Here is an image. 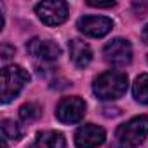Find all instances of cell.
I'll return each instance as SVG.
<instances>
[{
	"instance_id": "cell-16",
	"label": "cell",
	"mask_w": 148,
	"mask_h": 148,
	"mask_svg": "<svg viewBox=\"0 0 148 148\" xmlns=\"http://www.w3.org/2000/svg\"><path fill=\"white\" fill-rule=\"evenodd\" d=\"M12 54H14V49L9 47L7 44H4V45H2V59H9Z\"/></svg>"
},
{
	"instance_id": "cell-6",
	"label": "cell",
	"mask_w": 148,
	"mask_h": 148,
	"mask_svg": "<svg viewBox=\"0 0 148 148\" xmlns=\"http://www.w3.org/2000/svg\"><path fill=\"white\" fill-rule=\"evenodd\" d=\"M105 59L113 64V66H125L131 63L132 59V47L127 40L124 38H115L112 42H108L103 49Z\"/></svg>"
},
{
	"instance_id": "cell-11",
	"label": "cell",
	"mask_w": 148,
	"mask_h": 148,
	"mask_svg": "<svg viewBox=\"0 0 148 148\" xmlns=\"http://www.w3.org/2000/svg\"><path fill=\"white\" fill-rule=\"evenodd\" d=\"M30 148H64V136L56 131L38 132Z\"/></svg>"
},
{
	"instance_id": "cell-1",
	"label": "cell",
	"mask_w": 148,
	"mask_h": 148,
	"mask_svg": "<svg viewBox=\"0 0 148 148\" xmlns=\"http://www.w3.org/2000/svg\"><path fill=\"white\" fill-rule=\"evenodd\" d=\"M92 89L99 99H105V101L119 99L127 91V75L117 70L105 71L94 80Z\"/></svg>"
},
{
	"instance_id": "cell-17",
	"label": "cell",
	"mask_w": 148,
	"mask_h": 148,
	"mask_svg": "<svg viewBox=\"0 0 148 148\" xmlns=\"http://www.w3.org/2000/svg\"><path fill=\"white\" fill-rule=\"evenodd\" d=\"M141 37H143V40H145V42L148 44V25H146V26L143 28V33H141Z\"/></svg>"
},
{
	"instance_id": "cell-5",
	"label": "cell",
	"mask_w": 148,
	"mask_h": 148,
	"mask_svg": "<svg viewBox=\"0 0 148 148\" xmlns=\"http://www.w3.org/2000/svg\"><path fill=\"white\" fill-rule=\"evenodd\" d=\"M37 16L42 19V23L49 25V26H56L66 21L68 18V5L64 2H56V0H51V2H40L35 7Z\"/></svg>"
},
{
	"instance_id": "cell-4",
	"label": "cell",
	"mask_w": 148,
	"mask_h": 148,
	"mask_svg": "<svg viewBox=\"0 0 148 148\" xmlns=\"http://www.w3.org/2000/svg\"><path fill=\"white\" fill-rule=\"evenodd\" d=\"M86 115V103L79 96L63 98L56 108V117L63 124H77Z\"/></svg>"
},
{
	"instance_id": "cell-18",
	"label": "cell",
	"mask_w": 148,
	"mask_h": 148,
	"mask_svg": "<svg viewBox=\"0 0 148 148\" xmlns=\"http://www.w3.org/2000/svg\"><path fill=\"white\" fill-rule=\"evenodd\" d=\"M2 148H7V143H5V139H2Z\"/></svg>"
},
{
	"instance_id": "cell-14",
	"label": "cell",
	"mask_w": 148,
	"mask_h": 148,
	"mask_svg": "<svg viewBox=\"0 0 148 148\" xmlns=\"http://www.w3.org/2000/svg\"><path fill=\"white\" fill-rule=\"evenodd\" d=\"M40 113H42V108H40L37 103H26V105H23V106L19 108V115H21V119L26 120V122L38 119Z\"/></svg>"
},
{
	"instance_id": "cell-10",
	"label": "cell",
	"mask_w": 148,
	"mask_h": 148,
	"mask_svg": "<svg viewBox=\"0 0 148 148\" xmlns=\"http://www.w3.org/2000/svg\"><path fill=\"white\" fill-rule=\"evenodd\" d=\"M68 47H70L71 61L75 63L79 68H86V66L91 63V59H92V51H91V47H89L86 42H82V40H79V38H73V40L68 44Z\"/></svg>"
},
{
	"instance_id": "cell-3",
	"label": "cell",
	"mask_w": 148,
	"mask_h": 148,
	"mask_svg": "<svg viewBox=\"0 0 148 148\" xmlns=\"http://www.w3.org/2000/svg\"><path fill=\"white\" fill-rule=\"evenodd\" d=\"M30 75L28 71L18 64H9L2 68V91H0V98H2V103H9L12 101L21 89L28 84Z\"/></svg>"
},
{
	"instance_id": "cell-13",
	"label": "cell",
	"mask_w": 148,
	"mask_h": 148,
	"mask_svg": "<svg viewBox=\"0 0 148 148\" xmlns=\"http://www.w3.org/2000/svg\"><path fill=\"white\" fill-rule=\"evenodd\" d=\"M2 132H4L5 138L14 139V141L19 139V138L23 136V129H21V125H19L18 122H14V120H9V119L2 120Z\"/></svg>"
},
{
	"instance_id": "cell-9",
	"label": "cell",
	"mask_w": 148,
	"mask_h": 148,
	"mask_svg": "<svg viewBox=\"0 0 148 148\" xmlns=\"http://www.w3.org/2000/svg\"><path fill=\"white\" fill-rule=\"evenodd\" d=\"M105 129L94 124H86L75 132V145L79 148H96L105 141Z\"/></svg>"
},
{
	"instance_id": "cell-8",
	"label": "cell",
	"mask_w": 148,
	"mask_h": 148,
	"mask_svg": "<svg viewBox=\"0 0 148 148\" xmlns=\"http://www.w3.org/2000/svg\"><path fill=\"white\" fill-rule=\"evenodd\" d=\"M26 51L33 58H37L40 61H45V63L58 59L59 54H61V49H59V45L56 42H52V40H42V38L30 40L26 44Z\"/></svg>"
},
{
	"instance_id": "cell-2",
	"label": "cell",
	"mask_w": 148,
	"mask_h": 148,
	"mask_svg": "<svg viewBox=\"0 0 148 148\" xmlns=\"http://www.w3.org/2000/svg\"><path fill=\"white\" fill-rule=\"evenodd\" d=\"M148 136V117H134L125 124L119 125L115 132L117 145L120 148H136Z\"/></svg>"
},
{
	"instance_id": "cell-12",
	"label": "cell",
	"mask_w": 148,
	"mask_h": 148,
	"mask_svg": "<svg viewBox=\"0 0 148 148\" xmlns=\"http://www.w3.org/2000/svg\"><path fill=\"white\" fill-rule=\"evenodd\" d=\"M132 94H134L136 101H139L143 105H148V73H143V75H139L134 80Z\"/></svg>"
},
{
	"instance_id": "cell-15",
	"label": "cell",
	"mask_w": 148,
	"mask_h": 148,
	"mask_svg": "<svg viewBox=\"0 0 148 148\" xmlns=\"http://www.w3.org/2000/svg\"><path fill=\"white\" fill-rule=\"evenodd\" d=\"M87 5H91V7H98V9H110V7H113L115 5V2H92V0H89L87 2Z\"/></svg>"
},
{
	"instance_id": "cell-7",
	"label": "cell",
	"mask_w": 148,
	"mask_h": 148,
	"mask_svg": "<svg viewBox=\"0 0 148 148\" xmlns=\"http://www.w3.org/2000/svg\"><path fill=\"white\" fill-rule=\"evenodd\" d=\"M113 28V21L105 16H84L79 19V30L89 37L99 38L110 33Z\"/></svg>"
}]
</instances>
